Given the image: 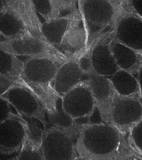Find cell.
Returning <instances> with one entry per match:
<instances>
[{
  "mask_svg": "<svg viewBox=\"0 0 142 160\" xmlns=\"http://www.w3.org/2000/svg\"><path fill=\"white\" fill-rule=\"evenodd\" d=\"M76 145L78 159L142 158V153L131 142L129 132L121 131L111 123L88 124L82 126Z\"/></svg>",
  "mask_w": 142,
  "mask_h": 160,
  "instance_id": "6da1fadb",
  "label": "cell"
},
{
  "mask_svg": "<svg viewBox=\"0 0 142 160\" xmlns=\"http://www.w3.org/2000/svg\"><path fill=\"white\" fill-rule=\"evenodd\" d=\"M25 62L23 79L36 94L47 114H54L56 98L60 96L55 90V79L60 67L66 62L47 58H29Z\"/></svg>",
  "mask_w": 142,
  "mask_h": 160,
  "instance_id": "7a4b0ae2",
  "label": "cell"
},
{
  "mask_svg": "<svg viewBox=\"0 0 142 160\" xmlns=\"http://www.w3.org/2000/svg\"><path fill=\"white\" fill-rule=\"evenodd\" d=\"M122 2L115 0L78 1L87 36L86 50L91 49L103 35L114 30Z\"/></svg>",
  "mask_w": 142,
  "mask_h": 160,
  "instance_id": "3957f363",
  "label": "cell"
},
{
  "mask_svg": "<svg viewBox=\"0 0 142 160\" xmlns=\"http://www.w3.org/2000/svg\"><path fill=\"white\" fill-rule=\"evenodd\" d=\"M77 138L75 135L57 126L46 127L42 145L44 160H77Z\"/></svg>",
  "mask_w": 142,
  "mask_h": 160,
  "instance_id": "277c9868",
  "label": "cell"
},
{
  "mask_svg": "<svg viewBox=\"0 0 142 160\" xmlns=\"http://www.w3.org/2000/svg\"><path fill=\"white\" fill-rule=\"evenodd\" d=\"M118 42L142 53V21L131 2L123 1L114 29Z\"/></svg>",
  "mask_w": 142,
  "mask_h": 160,
  "instance_id": "5b68a950",
  "label": "cell"
},
{
  "mask_svg": "<svg viewBox=\"0 0 142 160\" xmlns=\"http://www.w3.org/2000/svg\"><path fill=\"white\" fill-rule=\"evenodd\" d=\"M0 50L17 57L47 58L63 62L69 60L54 46L34 37L14 40L1 38Z\"/></svg>",
  "mask_w": 142,
  "mask_h": 160,
  "instance_id": "8992f818",
  "label": "cell"
},
{
  "mask_svg": "<svg viewBox=\"0 0 142 160\" xmlns=\"http://www.w3.org/2000/svg\"><path fill=\"white\" fill-rule=\"evenodd\" d=\"M0 98L8 102L20 116L37 119L46 128L48 123L46 109L38 98L28 88L13 85Z\"/></svg>",
  "mask_w": 142,
  "mask_h": 160,
  "instance_id": "52a82bcc",
  "label": "cell"
},
{
  "mask_svg": "<svg viewBox=\"0 0 142 160\" xmlns=\"http://www.w3.org/2000/svg\"><path fill=\"white\" fill-rule=\"evenodd\" d=\"M142 94L124 97L115 93L111 105V123L120 130L129 132L142 118Z\"/></svg>",
  "mask_w": 142,
  "mask_h": 160,
  "instance_id": "ba28073f",
  "label": "cell"
},
{
  "mask_svg": "<svg viewBox=\"0 0 142 160\" xmlns=\"http://www.w3.org/2000/svg\"><path fill=\"white\" fill-rule=\"evenodd\" d=\"M62 99L63 109L74 120L90 116L96 106L88 80L72 88Z\"/></svg>",
  "mask_w": 142,
  "mask_h": 160,
  "instance_id": "9c48e42d",
  "label": "cell"
},
{
  "mask_svg": "<svg viewBox=\"0 0 142 160\" xmlns=\"http://www.w3.org/2000/svg\"><path fill=\"white\" fill-rule=\"evenodd\" d=\"M0 124V151L2 155L18 152L26 139L24 118L12 112Z\"/></svg>",
  "mask_w": 142,
  "mask_h": 160,
  "instance_id": "30bf717a",
  "label": "cell"
},
{
  "mask_svg": "<svg viewBox=\"0 0 142 160\" xmlns=\"http://www.w3.org/2000/svg\"><path fill=\"white\" fill-rule=\"evenodd\" d=\"M114 38V30L103 35L91 48V58L94 72L110 78L119 68L111 48Z\"/></svg>",
  "mask_w": 142,
  "mask_h": 160,
  "instance_id": "8fae6325",
  "label": "cell"
},
{
  "mask_svg": "<svg viewBox=\"0 0 142 160\" xmlns=\"http://www.w3.org/2000/svg\"><path fill=\"white\" fill-rule=\"evenodd\" d=\"M25 64V62L16 56L0 50L1 95L14 85L24 86L36 95L22 77Z\"/></svg>",
  "mask_w": 142,
  "mask_h": 160,
  "instance_id": "7c38bea8",
  "label": "cell"
},
{
  "mask_svg": "<svg viewBox=\"0 0 142 160\" xmlns=\"http://www.w3.org/2000/svg\"><path fill=\"white\" fill-rule=\"evenodd\" d=\"M88 81L104 122L111 123V105L115 93L111 80L94 72L89 75Z\"/></svg>",
  "mask_w": 142,
  "mask_h": 160,
  "instance_id": "4fadbf2b",
  "label": "cell"
},
{
  "mask_svg": "<svg viewBox=\"0 0 142 160\" xmlns=\"http://www.w3.org/2000/svg\"><path fill=\"white\" fill-rule=\"evenodd\" d=\"M86 44V31L81 15L71 22L57 49L70 60L84 53Z\"/></svg>",
  "mask_w": 142,
  "mask_h": 160,
  "instance_id": "5bb4252c",
  "label": "cell"
},
{
  "mask_svg": "<svg viewBox=\"0 0 142 160\" xmlns=\"http://www.w3.org/2000/svg\"><path fill=\"white\" fill-rule=\"evenodd\" d=\"M19 18L33 36L48 43L43 34L42 25L31 0H2ZM50 44V43H49Z\"/></svg>",
  "mask_w": 142,
  "mask_h": 160,
  "instance_id": "9a60e30c",
  "label": "cell"
},
{
  "mask_svg": "<svg viewBox=\"0 0 142 160\" xmlns=\"http://www.w3.org/2000/svg\"><path fill=\"white\" fill-rule=\"evenodd\" d=\"M79 57L63 63L57 72L54 81V89L61 97L80 83L88 80L89 74L83 73L79 66L78 60Z\"/></svg>",
  "mask_w": 142,
  "mask_h": 160,
  "instance_id": "2e32d148",
  "label": "cell"
},
{
  "mask_svg": "<svg viewBox=\"0 0 142 160\" xmlns=\"http://www.w3.org/2000/svg\"><path fill=\"white\" fill-rule=\"evenodd\" d=\"M32 2L37 12L46 23L80 13L78 1L33 0Z\"/></svg>",
  "mask_w": 142,
  "mask_h": 160,
  "instance_id": "e0dca14e",
  "label": "cell"
},
{
  "mask_svg": "<svg viewBox=\"0 0 142 160\" xmlns=\"http://www.w3.org/2000/svg\"><path fill=\"white\" fill-rule=\"evenodd\" d=\"M0 34L1 38L8 40L34 37L19 18L5 6L2 0L0 1Z\"/></svg>",
  "mask_w": 142,
  "mask_h": 160,
  "instance_id": "ac0fdd59",
  "label": "cell"
},
{
  "mask_svg": "<svg viewBox=\"0 0 142 160\" xmlns=\"http://www.w3.org/2000/svg\"><path fill=\"white\" fill-rule=\"evenodd\" d=\"M111 48L119 69L130 72L138 79L142 72V53L121 44L114 38Z\"/></svg>",
  "mask_w": 142,
  "mask_h": 160,
  "instance_id": "d6986e66",
  "label": "cell"
},
{
  "mask_svg": "<svg viewBox=\"0 0 142 160\" xmlns=\"http://www.w3.org/2000/svg\"><path fill=\"white\" fill-rule=\"evenodd\" d=\"M117 94L124 97L142 94L139 80L128 72L119 69L110 78Z\"/></svg>",
  "mask_w": 142,
  "mask_h": 160,
  "instance_id": "ffe728a7",
  "label": "cell"
},
{
  "mask_svg": "<svg viewBox=\"0 0 142 160\" xmlns=\"http://www.w3.org/2000/svg\"><path fill=\"white\" fill-rule=\"evenodd\" d=\"M81 16V12L61 18L51 22L42 23L43 34L51 45L57 49L71 22Z\"/></svg>",
  "mask_w": 142,
  "mask_h": 160,
  "instance_id": "44dd1931",
  "label": "cell"
},
{
  "mask_svg": "<svg viewBox=\"0 0 142 160\" xmlns=\"http://www.w3.org/2000/svg\"><path fill=\"white\" fill-rule=\"evenodd\" d=\"M23 118L26 125V137L22 147L42 152V145L45 129H43L41 121L34 118Z\"/></svg>",
  "mask_w": 142,
  "mask_h": 160,
  "instance_id": "7402d4cb",
  "label": "cell"
},
{
  "mask_svg": "<svg viewBox=\"0 0 142 160\" xmlns=\"http://www.w3.org/2000/svg\"><path fill=\"white\" fill-rule=\"evenodd\" d=\"M56 112L54 114H47L51 126H57L70 132L78 137L80 129L81 126L76 124L74 120L66 112L63 108L62 99L61 96H58L56 102Z\"/></svg>",
  "mask_w": 142,
  "mask_h": 160,
  "instance_id": "603a6c76",
  "label": "cell"
},
{
  "mask_svg": "<svg viewBox=\"0 0 142 160\" xmlns=\"http://www.w3.org/2000/svg\"><path fill=\"white\" fill-rule=\"evenodd\" d=\"M129 136L136 149L142 153V118L130 129Z\"/></svg>",
  "mask_w": 142,
  "mask_h": 160,
  "instance_id": "cb8c5ba5",
  "label": "cell"
},
{
  "mask_svg": "<svg viewBox=\"0 0 142 160\" xmlns=\"http://www.w3.org/2000/svg\"><path fill=\"white\" fill-rule=\"evenodd\" d=\"M79 66L83 73L89 75L94 72L91 58V49H87L80 56L78 60Z\"/></svg>",
  "mask_w": 142,
  "mask_h": 160,
  "instance_id": "d4e9b609",
  "label": "cell"
},
{
  "mask_svg": "<svg viewBox=\"0 0 142 160\" xmlns=\"http://www.w3.org/2000/svg\"><path fill=\"white\" fill-rule=\"evenodd\" d=\"M0 102H1V121L0 122H2L4 120L9 117V115L12 112L11 110L12 106L6 100L0 98Z\"/></svg>",
  "mask_w": 142,
  "mask_h": 160,
  "instance_id": "484cf974",
  "label": "cell"
},
{
  "mask_svg": "<svg viewBox=\"0 0 142 160\" xmlns=\"http://www.w3.org/2000/svg\"><path fill=\"white\" fill-rule=\"evenodd\" d=\"M104 122L99 108L96 106L95 107L91 115L89 116V124H99Z\"/></svg>",
  "mask_w": 142,
  "mask_h": 160,
  "instance_id": "4316f807",
  "label": "cell"
},
{
  "mask_svg": "<svg viewBox=\"0 0 142 160\" xmlns=\"http://www.w3.org/2000/svg\"><path fill=\"white\" fill-rule=\"evenodd\" d=\"M133 8L142 18V1H130Z\"/></svg>",
  "mask_w": 142,
  "mask_h": 160,
  "instance_id": "83f0119b",
  "label": "cell"
},
{
  "mask_svg": "<svg viewBox=\"0 0 142 160\" xmlns=\"http://www.w3.org/2000/svg\"><path fill=\"white\" fill-rule=\"evenodd\" d=\"M141 102H142V98H141Z\"/></svg>",
  "mask_w": 142,
  "mask_h": 160,
  "instance_id": "f1b7e54d",
  "label": "cell"
}]
</instances>
